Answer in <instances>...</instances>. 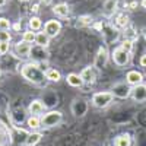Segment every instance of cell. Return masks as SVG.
<instances>
[{
    "instance_id": "2e32d148",
    "label": "cell",
    "mask_w": 146,
    "mask_h": 146,
    "mask_svg": "<svg viewBox=\"0 0 146 146\" xmlns=\"http://www.w3.org/2000/svg\"><path fill=\"white\" fill-rule=\"evenodd\" d=\"M114 146H131V137L130 135H120L114 139Z\"/></svg>"
},
{
    "instance_id": "d6986e66",
    "label": "cell",
    "mask_w": 146,
    "mask_h": 146,
    "mask_svg": "<svg viewBox=\"0 0 146 146\" xmlns=\"http://www.w3.org/2000/svg\"><path fill=\"white\" fill-rule=\"evenodd\" d=\"M102 34H104V36L107 38V41L110 42V41H114L117 36H118V31L115 29V28H113V27H107V28H102Z\"/></svg>"
},
{
    "instance_id": "74e56055",
    "label": "cell",
    "mask_w": 146,
    "mask_h": 146,
    "mask_svg": "<svg viewBox=\"0 0 146 146\" xmlns=\"http://www.w3.org/2000/svg\"><path fill=\"white\" fill-rule=\"evenodd\" d=\"M142 6L146 9V0H142Z\"/></svg>"
},
{
    "instance_id": "ba28073f",
    "label": "cell",
    "mask_w": 146,
    "mask_h": 146,
    "mask_svg": "<svg viewBox=\"0 0 146 146\" xmlns=\"http://www.w3.org/2000/svg\"><path fill=\"white\" fill-rule=\"evenodd\" d=\"M107 60H108L107 48L101 47L100 50H98V53H96V56H95V63H94V67H96V69H102V67H105Z\"/></svg>"
},
{
    "instance_id": "d590c367",
    "label": "cell",
    "mask_w": 146,
    "mask_h": 146,
    "mask_svg": "<svg viewBox=\"0 0 146 146\" xmlns=\"http://www.w3.org/2000/svg\"><path fill=\"white\" fill-rule=\"evenodd\" d=\"M32 10H34V12H38V5H35V6L32 7Z\"/></svg>"
},
{
    "instance_id": "7c38bea8",
    "label": "cell",
    "mask_w": 146,
    "mask_h": 146,
    "mask_svg": "<svg viewBox=\"0 0 146 146\" xmlns=\"http://www.w3.org/2000/svg\"><path fill=\"white\" fill-rule=\"evenodd\" d=\"M44 110H45V105H44L40 100L32 101V102L29 104V107H28V111H29L31 115H38V114H41V113L44 111Z\"/></svg>"
},
{
    "instance_id": "f546056e",
    "label": "cell",
    "mask_w": 146,
    "mask_h": 146,
    "mask_svg": "<svg viewBox=\"0 0 146 146\" xmlns=\"http://www.w3.org/2000/svg\"><path fill=\"white\" fill-rule=\"evenodd\" d=\"M120 47L123 48L124 51H127V53L130 54V51L133 50V41H130V40H124V41H123V44H121Z\"/></svg>"
},
{
    "instance_id": "8992f818",
    "label": "cell",
    "mask_w": 146,
    "mask_h": 146,
    "mask_svg": "<svg viewBox=\"0 0 146 146\" xmlns=\"http://www.w3.org/2000/svg\"><path fill=\"white\" fill-rule=\"evenodd\" d=\"M72 111H73V114H75L76 117H80L83 114H86V111H88V102L85 100H82V98H76L75 101H73Z\"/></svg>"
},
{
    "instance_id": "f35d334b",
    "label": "cell",
    "mask_w": 146,
    "mask_h": 146,
    "mask_svg": "<svg viewBox=\"0 0 146 146\" xmlns=\"http://www.w3.org/2000/svg\"><path fill=\"white\" fill-rule=\"evenodd\" d=\"M143 34H145V38H146V28H145V31H143Z\"/></svg>"
},
{
    "instance_id": "d6a6232c",
    "label": "cell",
    "mask_w": 146,
    "mask_h": 146,
    "mask_svg": "<svg viewBox=\"0 0 146 146\" xmlns=\"http://www.w3.org/2000/svg\"><path fill=\"white\" fill-rule=\"evenodd\" d=\"M140 66H143V67H146V54H143L142 57H140Z\"/></svg>"
},
{
    "instance_id": "ab89813d",
    "label": "cell",
    "mask_w": 146,
    "mask_h": 146,
    "mask_svg": "<svg viewBox=\"0 0 146 146\" xmlns=\"http://www.w3.org/2000/svg\"><path fill=\"white\" fill-rule=\"evenodd\" d=\"M0 76H2V70H0Z\"/></svg>"
},
{
    "instance_id": "30bf717a",
    "label": "cell",
    "mask_w": 146,
    "mask_h": 146,
    "mask_svg": "<svg viewBox=\"0 0 146 146\" xmlns=\"http://www.w3.org/2000/svg\"><path fill=\"white\" fill-rule=\"evenodd\" d=\"M131 95H133V100L137 101V102H143L146 101V85H137L131 89Z\"/></svg>"
},
{
    "instance_id": "cb8c5ba5",
    "label": "cell",
    "mask_w": 146,
    "mask_h": 146,
    "mask_svg": "<svg viewBox=\"0 0 146 146\" xmlns=\"http://www.w3.org/2000/svg\"><path fill=\"white\" fill-rule=\"evenodd\" d=\"M41 19L40 18H36V16H34V18H31L29 19V28L32 29V31H36V29H40L41 28Z\"/></svg>"
},
{
    "instance_id": "603a6c76",
    "label": "cell",
    "mask_w": 146,
    "mask_h": 146,
    "mask_svg": "<svg viewBox=\"0 0 146 146\" xmlns=\"http://www.w3.org/2000/svg\"><path fill=\"white\" fill-rule=\"evenodd\" d=\"M115 23H117V27H120V28H127V25H129V16L126 13H120L117 16Z\"/></svg>"
},
{
    "instance_id": "f1b7e54d",
    "label": "cell",
    "mask_w": 146,
    "mask_h": 146,
    "mask_svg": "<svg viewBox=\"0 0 146 146\" xmlns=\"http://www.w3.org/2000/svg\"><path fill=\"white\" fill-rule=\"evenodd\" d=\"M10 29V22L6 18H0V31H9Z\"/></svg>"
},
{
    "instance_id": "3957f363",
    "label": "cell",
    "mask_w": 146,
    "mask_h": 146,
    "mask_svg": "<svg viewBox=\"0 0 146 146\" xmlns=\"http://www.w3.org/2000/svg\"><path fill=\"white\" fill-rule=\"evenodd\" d=\"M63 115L60 111H50V113H47L41 117V126L44 127H54L57 126L60 121H62Z\"/></svg>"
},
{
    "instance_id": "6da1fadb",
    "label": "cell",
    "mask_w": 146,
    "mask_h": 146,
    "mask_svg": "<svg viewBox=\"0 0 146 146\" xmlns=\"http://www.w3.org/2000/svg\"><path fill=\"white\" fill-rule=\"evenodd\" d=\"M21 73L27 80H29L35 85H42L45 80V73L35 64H25L22 67Z\"/></svg>"
},
{
    "instance_id": "484cf974",
    "label": "cell",
    "mask_w": 146,
    "mask_h": 146,
    "mask_svg": "<svg viewBox=\"0 0 146 146\" xmlns=\"http://www.w3.org/2000/svg\"><path fill=\"white\" fill-rule=\"evenodd\" d=\"M35 35H36V34H34V32H32V29L25 31V32H23V41L28 42V44H31L32 41H35Z\"/></svg>"
},
{
    "instance_id": "44dd1931",
    "label": "cell",
    "mask_w": 146,
    "mask_h": 146,
    "mask_svg": "<svg viewBox=\"0 0 146 146\" xmlns=\"http://www.w3.org/2000/svg\"><path fill=\"white\" fill-rule=\"evenodd\" d=\"M45 79L50 80V82H58L62 79V75H60V72L56 70V69H48L45 72Z\"/></svg>"
},
{
    "instance_id": "60d3db41",
    "label": "cell",
    "mask_w": 146,
    "mask_h": 146,
    "mask_svg": "<svg viewBox=\"0 0 146 146\" xmlns=\"http://www.w3.org/2000/svg\"><path fill=\"white\" fill-rule=\"evenodd\" d=\"M23 2H27V0H23Z\"/></svg>"
},
{
    "instance_id": "d4e9b609",
    "label": "cell",
    "mask_w": 146,
    "mask_h": 146,
    "mask_svg": "<svg viewBox=\"0 0 146 146\" xmlns=\"http://www.w3.org/2000/svg\"><path fill=\"white\" fill-rule=\"evenodd\" d=\"M126 40H137V34H135V28L133 27H127L126 28Z\"/></svg>"
},
{
    "instance_id": "9a60e30c",
    "label": "cell",
    "mask_w": 146,
    "mask_h": 146,
    "mask_svg": "<svg viewBox=\"0 0 146 146\" xmlns=\"http://www.w3.org/2000/svg\"><path fill=\"white\" fill-rule=\"evenodd\" d=\"M115 6H117V0H105L104 9H102L104 15H105V16H111V15H114Z\"/></svg>"
},
{
    "instance_id": "52a82bcc",
    "label": "cell",
    "mask_w": 146,
    "mask_h": 146,
    "mask_svg": "<svg viewBox=\"0 0 146 146\" xmlns=\"http://www.w3.org/2000/svg\"><path fill=\"white\" fill-rule=\"evenodd\" d=\"M60 29H62V23H60L58 21H56V19L48 21L45 25H44V32H45L48 36H56V35H58Z\"/></svg>"
},
{
    "instance_id": "8d00e7d4",
    "label": "cell",
    "mask_w": 146,
    "mask_h": 146,
    "mask_svg": "<svg viewBox=\"0 0 146 146\" xmlns=\"http://www.w3.org/2000/svg\"><path fill=\"white\" fill-rule=\"evenodd\" d=\"M5 3H6V0H0V7L5 6Z\"/></svg>"
},
{
    "instance_id": "e0dca14e",
    "label": "cell",
    "mask_w": 146,
    "mask_h": 146,
    "mask_svg": "<svg viewBox=\"0 0 146 146\" xmlns=\"http://www.w3.org/2000/svg\"><path fill=\"white\" fill-rule=\"evenodd\" d=\"M41 137H42V135H41L40 131H34V133H31V135L27 136L25 145H27V146H35L36 143L41 140Z\"/></svg>"
},
{
    "instance_id": "8fae6325",
    "label": "cell",
    "mask_w": 146,
    "mask_h": 146,
    "mask_svg": "<svg viewBox=\"0 0 146 146\" xmlns=\"http://www.w3.org/2000/svg\"><path fill=\"white\" fill-rule=\"evenodd\" d=\"M15 51H16L18 57H22V58H23V57H28L29 53H31V45L22 40V41H19V42L16 44Z\"/></svg>"
},
{
    "instance_id": "83f0119b",
    "label": "cell",
    "mask_w": 146,
    "mask_h": 146,
    "mask_svg": "<svg viewBox=\"0 0 146 146\" xmlns=\"http://www.w3.org/2000/svg\"><path fill=\"white\" fill-rule=\"evenodd\" d=\"M7 135H9V130H6V127L3 124H0V146H3Z\"/></svg>"
},
{
    "instance_id": "e575fe53",
    "label": "cell",
    "mask_w": 146,
    "mask_h": 146,
    "mask_svg": "<svg viewBox=\"0 0 146 146\" xmlns=\"http://www.w3.org/2000/svg\"><path fill=\"white\" fill-rule=\"evenodd\" d=\"M41 3H44V5H50V3H51V0H41Z\"/></svg>"
},
{
    "instance_id": "5b68a950",
    "label": "cell",
    "mask_w": 146,
    "mask_h": 146,
    "mask_svg": "<svg viewBox=\"0 0 146 146\" xmlns=\"http://www.w3.org/2000/svg\"><path fill=\"white\" fill-rule=\"evenodd\" d=\"M129 60H130V56L127 51H124L121 47H117L114 48V51H113V62L115 66L118 67H123L129 63Z\"/></svg>"
},
{
    "instance_id": "1f68e13d",
    "label": "cell",
    "mask_w": 146,
    "mask_h": 146,
    "mask_svg": "<svg viewBox=\"0 0 146 146\" xmlns=\"http://www.w3.org/2000/svg\"><path fill=\"white\" fill-rule=\"evenodd\" d=\"M9 51V42H0V54H6Z\"/></svg>"
},
{
    "instance_id": "9c48e42d",
    "label": "cell",
    "mask_w": 146,
    "mask_h": 146,
    "mask_svg": "<svg viewBox=\"0 0 146 146\" xmlns=\"http://www.w3.org/2000/svg\"><path fill=\"white\" fill-rule=\"evenodd\" d=\"M143 80V75L140 72L137 70H130L127 75H126V82L129 85H133V86H137V85H140Z\"/></svg>"
},
{
    "instance_id": "ffe728a7",
    "label": "cell",
    "mask_w": 146,
    "mask_h": 146,
    "mask_svg": "<svg viewBox=\"0 0 146 146\" xmlns=\"http://www.w3.org/2000/svg\"><path fill=\"white\" fill-rule=\"evenodd\" d=\"M53 12L57 15V16H62V18H64V16H67L69 15V6L66 5V3H60V5H56L54 7H53Z\"/></svg>"
},
{
    "instance_id": "5bb4252c",
    "label": "cell",
    "mask_w": 146,
    "mask_h": 146,
    "mask_svg": "<svg viewBox=\"0 0 146 146\" xmlns=\"http://www.w3.org/2000/svg\"><path fill=\"white\" fill-rule=\"evenodd\" d=\"M66 80H67V83L70 85V86H73V88H80L82 85H83V80H82L80 75H76V73H70V75H67Z\"/></svg>"
},
{
    "instance_id": "836d02e7",
    "label": "cell",
    "mask_w": 146,
    "mask_h": 146,
    "mask_svg": "<svg viewBox=\"0 0 146 146\" xmlns=\"http://www.w3.org/2000/svg\"><path fill=\"white\" fill-rule=\"evenodd\" d=\"M129 7H130V9H135V7H137V2H131Z\"/></svg>"
},
{
    "instance_id": "7402d4cb",
    "label": "cell",
    "mask_w": 146,
    "mask_h": 146,
    "mask_svg": "<svg viewBox=\"0 0 146 146\" xmlns=\"http://www.w3.org/2000/svg\"><path fill=\"white\" fill-rule=\"evenodd\" d=\"M27 124L29 129H38L41 127V118H38V115H31L28 120H27Z\"/></svg>"
},
{
    "instance_id": "4fadbf2b",
    "label": "cell",
    "mask_w": 146,
    "mask_h": 146,
    "mask_svg": "<svg viewBox=\"0 0 146 146\" xmlns=\"http://www.w3.org/2000/svg\"><path fill=\"white\" fill-rule=\"evenodd\" d=\"M80 78L83 80V83H92L95 80V72H94V67H85L80 73Z\"/></svg>"
},
{
    "instance_id": "4316f807",
    "label": "cell",
    "mask_w": 146,
    "mask_h": 146,
    "mask_svg": "<svg viewBox=\"0 0 146 146\" xmlns=\"http://www.w3.org/2000/svg\"><path fill=\"white\" fill-rule=\"evenodd\" d=\"M91 22H92V18L89 15H83V16H79L78 19V23L80 27H85V25H91Z\"/></svg>"
},
{
    "instance_id": "4dcf8cb0",
    "label": "cell",
    "mask_w": 146,
    "mask_h": 146,
    "mask_svg": "<svg viewBox=\"0 0 146 146\" xmlns=\"http://www.w3.org/2000/svg\"><path fill=\"white\" fill-rule=\"evenodd\" d=\"M12 40V35L9 31H0V42H9Z\"/></svg>"
},
{
    "instance_id": "ac0fdd59",
    "label": "cell",
    "mask_w": 146,
    "mask_h": 146,
    "mask_svg": "<svg viewBox=\"0 0 146 146\" xmlns=\"http://www.w3.org/2000/svg\"><path fill=\"white\" fill-rule=\"evenodd\" d=\"M35 42L38 47H47L50 44V36H48L45 32H38L35 35Z\"/></svg>"
},
{
    "instance_id": "7a4b0ae2",
    "label": "cell",
    "mask_w": 146,
    "mask_h": 146,
    "mask_svg": "<svg viewBox=\"0 0 146 146\" xmlns=\"http://www.w3.org/2000/svg\"><path fill=\"white\" fill-rule=\"evenodd\" d=\"M113 100H114L113 92H96L92 96V104L96 108H105L113 102Z\"/></svg>"
},
{
    "instance_id": "277c9868",
    "label": "cell",
    "mask_w": 146,
    "mask_h": 146,
    "mask_svg": "<svg viewBox=\"0 0 146 146\" xmlns=\"http://www.w3.org/2000/svg\"><path fill=\"white\" fill-rule=\"evenodd\" d=\"M111 92H113L114 96H117V98L124 100V98H127V96H130L131 88H130V85L127 82H118V83H115L113 86Z\"/></svg>"
}]
</instances>
